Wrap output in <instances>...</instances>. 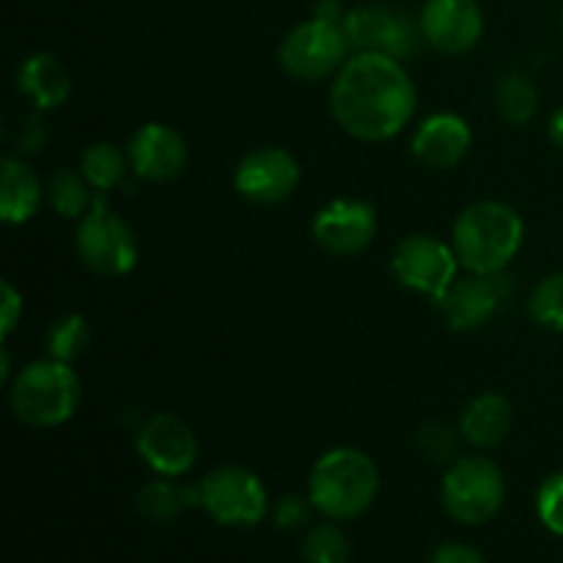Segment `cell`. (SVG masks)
<instances>
[{
  "label": "cell",
  "mask_w": 563,
  "mask_h": 563,
  "mask_svg": "<svg viewBox=\"0 0 563 563\" xmlns=\"http://www.w3.org/2000/svg\"><path fill=\"white\" fill-rule=\"evenodd\" d=\"M528 313L539 328L563 333V273L548 275L533 286L528 297Z\"/></svg>",
  "instance_id": "cell-26"
},
{
  "label": "cell",
  "mask_w": 563,
  "mask_h": 563,
  "mask_svg": "<svg viewBox=\"0 0 563 563\" xmlns=\"http://www.w3.org/2000/svg\"><path fill=\"white\" fill-rule=\"evenodd\" d=\"M473 146V130L462 115L434 113L412 132V157L429 170H451L467 157Z\"/></svg>",
  "instance_id": "cell-17"
},
{
  "label": "cell",
  "mask_w": 563,
  "mask_h": 563,
  "mask_svg": "<svg viewBox=\"0 0 563 563\" xmlns=\"http://www.w3.org/2000/svg\"><path fill=\"white\" fill-rule=\"evenodd\" d=\"M495 104L506 124L522 126L537 115L539 110V88L526 71L509 69L495 82Z\"/></svg>",
  "instance_id": "cell-21"
},
{
  "label": "cell",
  "mask_w": 563,
  "mask_h": 563,
  "mask_svg": "<svg viewBox=\"0 0 563 563\" xmlns=\"http://www.w3.org/2000/svg\"><path fill=\"white\" fill-rule=\"evenodd\" d=\"M311 234L330 256H357L377 236V209L361 198H335L313 214Z\"/></svg>",
  "instance_id": "cell-13"
},
{
  "label": "cell",
  "mask_w": 563,
  "mask_h": 563,
  "mask_svg": "<svg viewBox=\"0 0 563 563\" xmlns=\"http://www.w3.org/2000/svg\"><path fill=\"white\" fill-rule=\"evenodd\" d=\"M91 346V330L80 313H64L47 330V352L49 357L64 363H75Z\"/></svg>",
  "instance_id": "cell-25"
},
{
  "label": "cell",
  "mask_w": 563,
  "mask_h": 563,
  "mask_svg": "<svg viewBox=\"0 0 563 563\" xmlns=\"http://www.w3.org/2000/svg\"><path fill=\"white\" fill-rule=\"evenodd\" d=\"M201 509L218 526L253 528L267 515V489L247 467H214L201 482Z\"/></svg>",
  "instance_id": "cell-8"
},
{
  "label": "cell",
  "mask_w": 563,
  "mask_h": 563,
  "mask_svg": "<svg viewBox=\"0 0 563 563\" xmlns=\"http://www.w3.org/2000/svg\"><path fill=\"white\" fill-rule=\"evenodd\" d=\"M504 273H467L465 278H456L451 289L443 295V300L438 302L445 324L456 330V333H476V330L487 328L495 313H498L500 302L511 295L504 284Z\"/></svg>",
  "instance_id": "cell-15"
},
{
  "label": "cell",
  "mask_w": 563,
  "mask_h": 563,
  "mask_svg": "<svg viewBox=\"0 0 563 563\" xmlns=\"http://www.w3.org/2000/svg\"><path fill=\"white\" fill-rule=\"evenodd\" d=\"M344 14H346V11L341 9L339 0H319V3L313 5V16H317V20L344 22Z\"/></svg>",
  "instance_id": "cell-34"
},
{
  "label": "cell",
  "mask_w": 563,
  "mask_h": 563,
  "mask_svg": "<svg viewBox=\"0 0 563 563\" xmlns=\"http://www.w3.org/2000/svg\"><path fill=\"white\" fill-rule=\"evenodd\" d=\"M379 495V467L366 451L339 445L313 462L308 476V500L333 522L366 515Z\"/></svg>",
  "instance_id": "cell-2"
},
{
  "label": "cell",
  "mask_w": 563,
  "mask_h": 563,
  "mask_svg": "<svg viewBox=\"0 0 563 563\" xmlns=\"http://www.w3.org/2000/svg\"><path fill=\"white\" fill-rule=\"evenodd\" d=\"M460 438L462 432H454L449 423L429 421L416 432V445L429 462L451 465V462L460 460Z\"/></svg>",
  "instance_id": "cell-28"
},
{
  "label": "cell",
  "mask_w": 563,
  "mask_h": 563,
  "mask_svg": "<svg viewBox=\"0 0 563 563\" xmlns=\"http://www.w3.org/2000/svg\"><path fill=\"white\" fill-rule=\"evenodd\" d=\"M526 223L515 207L504 201H476L462 209L451 229V247L467 273H504L520 253Z\"/></svg>",
  "instance_id": "cell-3"
},
{
  "label": "cell",
  "mask_w": 563,
  "mask_h": 563,
  "mask_svg": "<svg viewBox=\"0 0 563 563\" xmlns=\"http://www.w3.org/2000/svg\"><path fill=\"white\" fill-rule=\"evenodd\" d=\"M350 49L352 44L341 22L311 16L286 33L278 49V60L286 75H291L295 80L317 82L339 75L341 66L350 60Z\"/></svg>",
  "instance_id": "cell-7"
},
{
  "label": "cell",
  "mask_w": 563,
  "mask_h": 563,
  "mask_svg": "<svg viewBox=\"0 0 563 563\" xmlns=\"http://www.w3.org/2000/svg\"><path fill=\"white\" fill-rule=\"evenodd\" d=\"M440 500L451 520L462 526H484L498 517L506 504L504 471L487 456H460L445 471Z\"/></svg>",
  "instance_id": "cell-5"
},
{
  "label": "cell",
  "mask_w": 563,
  "mask_h": 563,
  "mask_svg": "<svg viewBox=\"0 0 563 563\" xmlns=\"http://www.w3.org/2000/svg\"><path fill=\"white\" fill-rule=\"evenodd\" d=\"M80 174L86 176L93 192H110L124 185L126 174H132L126 152H119L113 143H91L80 154Z\"/></svg>",
  "instance_id": "cell-22"
},
{
  "label": "cell",
  "mask_w": 563,
  "mask_h": 563,
  "mask_svg": "<svg viewBox=\"0 0 563 563\" xmlns=\"http://www.w3.org/2000/svg\"><path fill=\"white\" fill-rule=\"evenodd\" d=\"M429 563H487V561H484V555L478 553L476 548H471V544L445 542L440 544V548H434Z\"/></svg>",
  "instance_id": "cell-33"
},
{
  "label": "cell",
  "mask_w": 563,
  "mask_h": 563,
  "mask_svg": "<svg viewBox=\"0 0 563 563\" xmlns=\"http://www.w3.org/2000/svg\"><path fill=\"white\" fill-rule=\"evenodd\" d=\"M16 88L38 113H44L60 108L69 99L71 80L60 58H55L53 53H33L16 71Z\"/></svg>",
  "instance_id": "cell-19"
},
{
  "label": "cell",
  "mask_w": 563,
  "mask_h": 563,
  "mask_svg": "<svg viewBox=\"0 0 563 563\" xmlns=\"http://www.w3.org/2000/svg\"><path fill=\"white\" fill-rule=\"evenodd\" d=\"M350 542L333 522L311 528L302 542V563H350Z\"/></svg>",
  "instance_id": "cell-27"
},
{
  "label": "cell",
  "mask_w": 563,
  "mask_h": 563,
  "mask_svg": "<svg viewBox=\"0 0 563 563\" xmlns=\"http://www.w3.org/2000/svg\"><path fill=\"white\" fill-rule=\"evenodd\" d=\"M82 401V385L71 363L33 361L9 385L11 412L33 429H55L71 421Z\"/></svg>",
  "instance_id": "cell-4"
},
{
  "label": "cell",
  "mask_w": 563,
  "mask_h": 563,
  "mask_svg": "<svg viewBox=\"0 0 563 563\" xmlns=\"http://www.w3.org/2000/svg\"><path fill=\"white\" fill-rule=\"evenodd\" d=\"M341 27L350 38L352 53H377L396 60L416 55L418 44L423 42L421 22L390 5H357L346 11Z\"/></svg>",
  "instance_id": "cell-9"
},
{
  "label": "cell",
  "mask_w": 563,
  "mask_h": 563,
  "mask_svg": "<svg viewBox=\"0 0 563 563\" xmlns=\"http://www.w3.org/2000/svg\"><path fill=\"white\" fill-rule=\"evenodd\" d=\"M537 515L555 537H563V473H553L537 493Z\"/></svg>",
  "instance_id": "cell-29"
},
{
  "label": "cell",
  "mask_w": 563,
  "mask_h": 563,
  "mask_svg": "<svg viewBox=\"0 0 563 563\" xmlns=\"http://www.w3.org/2000/svg\"><path fill=\"white\" fill-rule=\"evenodd\" d=\"M108 192L93 196V207L80 218L75 234L77 258L102 278H121L137 267V240L132 225L104 201Z\"/></svg>",
  "instance_id": "cell-6"
},
{
  "label": "cell",
  "mask_w": 563,
  "mask_h": 563,
  "mask_svg": "<svg viewBox=\"0 0 563 563\" xmlns=\"http://www.w3.org/2000/svg\"><path fill=\"white\" fill-rule=\"evenodd\" d=\"M44 143H47V124L38 119V110L22 115L20 126H16V148L22 154H36Z\"/></svg>",
  "instance_id": "cell-30"
},
{
  "label": "cell",
  "mask_w": 563,
  "mask_h": 563,
  "mask_svg": "<svg viewBox=\"0 0 563 563\" xmlns=\"http://www.w3.org/2000/svg\"><path fill=\"white\" fill-rule=\"evenodd\" d=\"M126 157H130L132 176L141 181H163L176 179L187 168V143L174 126L163 121H148L137 126L135 135L126 143Z\"/></svg>",
  "instance_id": "cell-16"
},
{
  "label": "cell",
  "mask_w": 563,
  "mask_h": 563,
  "mask_svg": "<svg viewBox=\"0 0 563 563\" xmlns=\"http://www.w3.org/2000/svg\"><path fill=\"white\" fill-rule=\"evenodd\" d=\"M561 27H563V11H561Z\"/></svg>",
  "instance_id": "cell-36"
},
{
  "label": "cell",
  "mask_w": 563,
  "mask_h": 563,
  "mask_svg": "<svg viewBox=\"0 0 563 563\" xmlns=\"http://www.w3.org/2000/svg\"><path fill=\"white\" fill-rule=\"evenodd\" d=\"M511 421H515V410L511 401L504 394H478L467 401L460 418V432L465 443L473 449H498L511 432Z\"/></svg>",
  "instance_id": "cell-18"
},
{
  "label": "cell",
  "mask_w": 563,
  "mask_h": 563,
  "mask_svg": "<svg viewBox=\"0 0 563 563\" xmlns=\"http://www.w3.org/2000/svg\"><path fill=\"white\" fill-rule=\"evenodd\" d=\"M300 187V163L280 146L247 152L234 168V190L256 207H275L295 196Z\"/></svg>",
  "instance_id": "cell-11"
},
{
  "label": "cell",
  "mask_w": 563,
  "mask_h": 563,
  "mask_svg": "<svg viewBox=\"0 0 563 563\" xmlns=\"http://www.w3.org/2000/svg\"><path fill=\"white\" fill-rule=\"evenodd\" d=\"M135 509L137 515L152 522H170L181 511L190 509V506H187L181 484H174L170 478L159 476L157 482H148L146 487H141V493L135 495Z\"/></svg>",
  "instance_id": "cell-24"
},
{
  "label": "cell",
  "mask_w": 563,
  "mask_h": 563,
  "mask_svg": "<svg viewBox=\"0 0 563 563\" xmlns=\"http://www.w3.org/2000/svg\"><path fill=\"white\" fill-rule=\"evenodd\" d=\"M22 319V295L14 289L11 280L0 284V335L9 339L11 330L16 328V322Z\"/></svg>",
  "instance_id": "cell-32"
},
{
  "label": "cell",
  "mask_w": 563,
  "mask_h": 563,
  "mask_svg": "<svg viewBox=\"0 0 563 563\" xmlns=\"http://www.w3.org/2000/svg\"><path fill=\"white\" fill-rule=\"evenodd\" d=\"M548 135H550V141L555 143V146L561 148L563 152V104L559 110H555L553 115H550V124H548Z\"/></svg>",
  "instance_id": "cell-35"
},
{
  "label": "cell",
  "mask_w": 563,
  "mask_h": 563,
  "mask_svg": "<svg viewBox=\"0 0 563 563\" xmlns=\"http://www.w3.org/2000/svg\"><path fill=\"white\" fill-rule=\"evenodd\" d=\"M44 187L36 170L20 157H5L0 168V220L9 225H22L33 220L44 201Z\"/></svg>",
  "instance_id": "cell-20"
},
{
  "label": "cell",
  "mask_w": 563,
  "mask_h": 563,
  "mask_svg": "<svg viewBox=\"0 0 563 563\" xmlns=\"http://www.w3.org/2000/svg\"><path fill=\"white\" fill-rule=\"evenodd\" d=\"M418 91L405 60L352 53L330 86L335 124L363 143H385L412 121Z\"/></svg>",
  "instance_id": "cell-1"
},
{
  "label": "cell",
  "mask_w": 563,
  "mask_h": 563,
  "mask_svg": "<svg viewBox=\"0 0 563 563\" xmlns=\"http://www.w3.org/2000/svg\"><path fill=\"white\" fill-rule=\"evenodd\" d=\"M93 187L88 185L80 170L58 168L47 181V201L55 209V214L66 220H80L91 212L93 207Z\"/></svg>",
  "instance_id": "cell-23"
},
{
  "label": "cell",
  "mask_w": 563,
  "mask_h": 563,
  "mask_svg": "<svg viewBox=\"0 0 563 563\" xmlns=\"http://www.w3.org/2000/svg\"><path fill=\"white\" fill-rule=\"evenodd\" d=\"M418 22L423 42L443 55H467L484 38V11L476 0H427Z\"/></svg>",
  "instance_id": "cell-14"
},
{
  "label": "cell",
  "mask_w": 563,
  "mask_h": 563,
  "mask_svg": "<svg viewBox=\"0 0 563 563\" xmlns=\"http://www.w3.org/2000/svg\"><path fill=\"white\" fill-rule=\"evenodd\" d=\"M137 454L157 476L179 478L196 467L198 438L179 416L154 412L137 429Z\"/></svg>",
  "instance_id": "cell-12"
},
{
  "label": "cell",
  "mask_w": 563,
  "mask_h": 563,
  "mask_svg": "<svg viewBox=\"0 0 563 563\" xmlns=\"http://www.w3.org/2000/svg\"><path fill=\"white\" fill-rule=\"evenodd\" d=\"M460 258L454 247L432 234H410L396 245L390 256V273L405 289L427 295L438 306L445 291L460 278Z\"/></svg>",
  "instance_id": "cell-10"
},
{
  "label": "cell",
  "mask_w": 563,
  "mask_h": 563,
  "mask_svg": "<svg viewBox=\"0 0 563 563\" xmlns=\"http://www.w3.org/2000/svg\"><path fill=\"white\" fill-rule=\"evenodd\" d=\"M308 506H311L308 498H300V495H284L273 511L275 526L286 528V531H295V528H300L302 522L308 520Z\"/></svg>",
  "instance_id": "cell-31"
}]
</instances>
